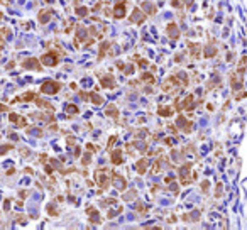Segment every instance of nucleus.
<instances>
[{"label": "nucleus", "instance_id": "9d476101", "mask_svg": "<svg viewBox=\"0 0 247 230\" xmlns=\"http://www.w3.org/2000/svg\"><path fill=\"white\" fill-rule=\"evenodd\" d=\"M171 112H173V110H171V108H166V107L159 108V115H163V117H169V115H171Z\"/></svg>", "mask_w": 247, "mask_h": 230}, {"label": "nucleus", "instance_id": "6e6552de", "mask_svg": "<svg viewBox=\"0 0 247 230\" xmlns=\"http://www.w3.org/2000/svg\"><path fill=\"white\" fill-rule=\"evenodd\" d=\"M168 31H169V36L171 37H174V39L178 37V27L174 26V24H171V26L168 27Z\"/></svg>", "mask_w": 247, "mask_h": 230}, {"label": "nucleus", "instance_id": "39448f33", "mask_svg": "<svg viewBox=\"0 0 247 230\" xmlns=\"http://www.w3.org/2000/svg\"><path fill=\"white\" fill-rule=\"evenodd\" d=\"M217 54V49L213 46H206L205 47V58H213Z\"/></svg>", "mask_w": 247, "mask_h": 230}, {"label": "nucleus", "instance_id": "20e7f679", "mask_svg": "<svg viewBox=\"0 0 247 230\" xmlns=\"http://www.w3.org/2000/svg\"><path fill=\"white\" fill-rule=\"evenodd\" d=\"M246 59L247 58H242L240 59V63H239V68H237V74H239V76H244V73H246Z\"/></svg>", "mask_w": 247, "mask_h": 230}, {"label": "nucleus", "instance_id": "f8f14e48", "mask_svg": "<svg viewBox=\"0 0 247 230\" xmlns=\"http://www.w3.org/2000/svg\"><path fill=\"white\" fill-rule=\"evenodd\" d=\"M66 112H71V114H74V112H78V108H76L74 105H69V107H66Z\"/></svg>", "mask_w": 247, "mask_h": 230}, {"label": "nucleus", "instance_id": "1a4fd4ad", "mask_svg": "<svg viewBox=\"0 0 247 230\" xmlns=\"http://www.w3.org/2000/svg\"><path fill=\"white\" fill-rule=\"evenodd\" d=\"M146 164H147L146 159L139 161V162H137V171H139V172H144V171H146Z\"/></svg>", "mask_w": 247, "mask_h": 230}, {"label": "nucleus", "instance_id": "9b49d317", "mask_svg": "<svg viewBox=\"0 0 247 230\" xmlns=\"http://www.w3.org/2000/svg\"><path fill=\"white\" fill-rule=\"evenodd\" d=\"M247 97V91H239V93H235V100H242Z\"/></svg>", "mask_w": 247, "mask_h": 230}, {"label": "nucleus", "instance_id": "f257e3e1", "mask_svg": "<svg viewBox=\"0 0 247 230\" xmlns=\"http://www.w3.org/2000/svg\"><path fill=\"white\" fill-rule=\"evenodd\" d=\"M59 88H61V86H59V83L51 81V80H49V81H44V83H42L41 91H42V93H58Z\"/></svg>", "mask_w": 247, "mask_h": 230}, {"label": "nucleus", "instance_id": "423d86ee", "mask_svg": "<svg viewBox=\"0 0 247 230\" xmlns=\"http://www.w3.org/2000/svg\"><path fill=\"white\" fill-rule=\"evenodd\" d=\"M24 68H39V63L36 59H29V61H24Z\"/></svg>", "mask_w": 247, "mask_h": 230}, {"label": "nucleus", "instance_id": "4468645a", "mask_svg": "<svg viewBox=\"0 0 247 230\" xmlns=\"http://www.w3.org/2000/svg\"><path fill=\"white\" fill-rule=\"evenodd\" d=\"M227 61H234V54H232V52L227 54Z\"/></svg>", "mask_w": 247, "mask_h": 230}, {"label": "nucleus", "instance_id": "ddd939ff", "mask_svg": "<svg viewBox=\"0 0 247 230\" xmlns=\"http://www.w3.org/2000/svg\"><path fill=\"white\" fill-rule=\"evenodd\" d=\"M201 189H203V191L208 189V181H203V183H201Z\"/></svg>", "mask_w": 247, "mask_h": 230}, {"label": "nucleus", "instance_id": "0eeeda50", "mask_svg": "<svg viewBox=\"0 0 247 230\" xmlns=\"http://www.w3.org/2000/svg\"><path fill=\"white\" fill-rule=\"evenodd\" d=\"M112 161H114V164H119V162H122V152H120V151H115V152H114V156H112Z\"/></svg>", "mask_w": 247, "mask_h": 230}, {"label": "nucleus", "instance_id": "f03ea898", "mask_svg": "<svg viewBox=\"0 0 247 230\" xmlns=\"http://www.w3.org/2000/svg\"><path fill=\"white\" fill-rule=\"evenodd\" d=\"M42 63L47 64V66H56V64H58V56L53 54V52H49V54H46V56H42Z\"/></svg>", "mask_w": 247, "mask_h": 230}, {"label": "nucleus", "instance_id": "7ed1b4c3", "mask_svg": "<svg viewBox=\"0 0 247 230\" xmlns=\"http://www.w3.org/2000/svg\"><path fill=\"white\" fill-rule=\"evenodd\" d=\"M124 12H125V2H120V4H117L115 7V19H120V17H124Z\"/></svg>", "mask_w": 247, "mask_h": 230}]
</instances>
